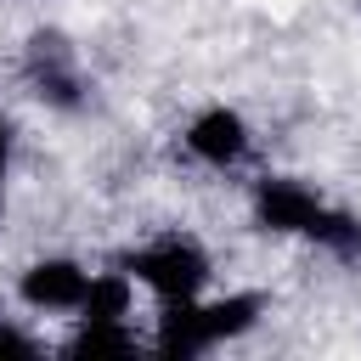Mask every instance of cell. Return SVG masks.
<instances>
[{
    "mask_svg": "<svg viewBox=\"0 0 361 361\" xmlns=\"http://www.w3.org/2000/svg\"><path fill=\"white\" fill-rule=\"evenodd\" d=\"M118 271H130V282L152 288V293L169 305V299H192V293H203V282H209V254H203L192 237L169 231V237H158V243L130 248V254L118 259Z\"/></svg>",
    "mask_w": 361,
    "mask_h": 361,
    "instance_id": "3",
    "label": "cell"
},
{
    "mask_svg": "<svg viewBox=\"0 0 361 361\" xmlns=\"http://www.w3.org/2000/svg\"><path fill=\"white\" fill-rule=\"evenodd\" d=\"M130 316V271H102L85 288L79 322H124Z\"/></svg>",
    "mask_w": 361,
    "mask_h": 361,
    "instance_id": "7",
    "label": "cell"
},
{
    "mask_svg": "<svg viewBox=\"0 0 361 361\" xmlns=\"http://www.w3.org/2000/svg\"><path fill=\"white\" fill-rule=\"evenodd\" d=\"M259 310H265L259 293H226V299H209V305H197V293L169 299L164 316H158V350L164 355H203L220 338L248 333L259 322Z\"/></svg>",
    "mask_w": 361,
    "mask_h": 361,
    "instance_id": "2",
    "label": "cell"
},
{
    "mask_svg": "<svg viewBox=\"0 0 361 361\" xmlns=\"http://www.w3.org/2000/svg\"><path fill=\"white\" fill-rule=\"evenodd\" d=\"M68 350H73V355H130L135 338H130L124 322H79V333H73Z\"/></svg>",
    "mask_w": 361,
    "mask_h": 361,
    "instance_id": "8",
    "label": "cell"
},
{
    "mask_svg": "<svg viewBox=\"0 0 361 361\" xmlns=\"http://www.w3.org/2000/svg\"><path fill=\"white\" fill-rule=\"evenodd\" d=\"M254 220L265 231H282V237H310L338 259L361 254V214L327 203L316 186L293 180V175H271L254 186Z\"/></svg>",
    "mask_w": 361,
    "mask_h": 361,
    "instance_id": "1",
    "label": "cell"
},
{
    "mask_svg": "<svg viewBox=\"0 0 361 361\" xmlns=\"http://www.w3.org/2000/svg\"><path fill=\"white\" fill-rule=\"evenodd\" d=\"M6 164H11V118L0 113V175H6Z\"/></svg>",
    "mask_w": 361,
    "mask_h": 361,
    "instance_id": "10",
    "label": "cell"
},
{
    "mask_svg": "<svg viewBox=\"0 0 361 361\" xmlns=\"http://www.w3.org/2000/svg\"><path fill=\"white\" fill-rule=\"evenodd\" d=\"M85 288H90V271L79 259H34L17 282L23 305H34V310H79Z\"/></svg>",
    "mask_w": 361,
    "mask_h": 361,
    "instance_id": "6",
    "label": "cell"
},
{
    "mask_svg": "<svg viewBox=\"0 0 361 361\" xmlns=\"http://www.w3.org/2000/svg\"><path fill=\"white\" fill-rule=\"evenodd\" d=\"M23 79L39 102L62 107V113H79L90 102V85H85V68H79V51L68 45V34L56 28H39L23 51Z\"/></svg>",
    "mask_w": 361,
    "mask_h": 361,
    "instance_id": "4",
    "label": "cell"
},
{
    "mask_svg": "<svg viewBox=\"0 0 361 361\" xmlns=\"http://www.w3.org/2000/svg\"><path fill=\"white\" fill-rule=\"evenodd\" d=\"M186 152L197 164H214V169H231L248 158V124L243 113L231 107H203L192 124H186Z\"/></svg>",
    "mask_w": 361,
    "mask_h": 361,
    "instance_id": "5",
    "label": "cell"
},
{
    "mask_svg": "<svg viewBox=\"0 0 361 361\" xmlns=\"http://www.w3.org/2000/svg\"><path fill=\"white\" fill-rule=\"evenodd\" d=\"M0 350H17V355H28V350H34V338H28V333H17V327H6V322H0Z\"/></svg>",
    "mask_w": 361,
    "mask_h": 361,
    "instance_id": "9",
    "label": "cell"
}]
</instances>
